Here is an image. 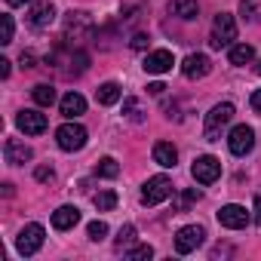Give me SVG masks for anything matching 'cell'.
<instances>
[{
    "instance_id": "obj_18",
    "label": "cell",
    "mask_w": 261,
    "mask_h": 261,
    "mask_svg": "<svg viewBox=\"0 0 261 261\" xmlns=\"http://www.w3.org/2000/svg\"><path fill=\"white\" fill-rule=\"evenodd\" d=\"M175 160H178L175 145H169V142H157V145H154V163H160V166L172 169V166H175Z\"/></svg>"
},
{
    "instance_id": "obj_39",
    "label": "cell",
    "mask_w": 261,
    "mask_h": 261,
    "mask_svg": "<svg viewBox=\"0 0 261 261\" xmlns=\"http://www.w3.org/2000/svg\"><path fill=\"white\" fill-rule=\"evenodd\" d=\"M10 7H25V4H31V0H7Z\"/></svg>"
},
{
    "instance_id": "obj_7",
    "label": "cell",
    "mask_w": 261,
    "mask_h": 261,
    "mask_svg": "<svg viewBox=\"0 0 261 261\" xmlns=\"http://www.w3.org/2000/svg\"><path fill=\"white\" fill-rule=\"evenodd\" d=\"M191 175H194L200 185H212V181L221 175V160H215L212 154H203V157H197V160H194Z\"/></svg>"
},
{
    "instance_id": "obj_8",
    "label": "cell",
    "mask_w": 261,
    "mask_h": 261,
    "mask_svg": "<svg viewBox=\"0 0 261 261\" xmlns=\"http://www.w3.org/2000/svg\"><path fill=\"white\" fill-rule=\"evenodd\" d=\"M92 19L86 16V13H68V19H65V40H86V37H92Z\"/></svg>"
},
{
    "instance_id": "obj_21",
    "label": "cell",
    "mask_w": 261,
    "mask_h": 261,
    "mask_svg": "<svg viewBox=\"0 0 261 261\" xmlns=\"http://www.w3.org/2000/svg\"><path fill=\"white\" fill-rule=\"evenodd\" d=\"M120 95H123V89H120L117 83H101V86L95 89V101H98V105H117Z\"/></svg>"
},
{
    "instance_id": "obj_26",
    "label": "cell",
    "mask_w": 261,
    "mask_h": 261,
    "mask_svg": "<svg viewBox=\"0 0 261 261\" xmlns=\"http://www.w3.org/2000/svg\"><path fill=\"white\" fill-rule=\"evenodd\" d=\"M133 243H136V227H133V224H123V227H120V233H117V252L129 249Z\"/></svg>"
},
{
    "instance_id": "obj_32",
    "label": "cell",
    "mask_w": 261,
    "mask_h": 261,
    "mask_svg": "<svg viewBox=\"0 0 261 261\" xmlns=\"http://www.w3.org/2000/svg\"><path fill=\"white\" fill-rule=\"evenodd\" d=\"M148 43H151L148 34H136V37H133V49H148Z\"/></svg>"
},
{
    "instance_id": "obj_3",
    "label": "cell",
    "mask_w": 261,
    "mask_h": 261,
    "mask_svg": "<svg viewBox=\"0 0 261 261\" xmlns=\"http://www.w3.org/2000/svg\"><path fill=\"white\" fill-rule=\"evenodd\" d=\"M237 40V22H233V16H227V13H218L215 16V22H212V49H221V46H230Z\"/></svg>"
},
{
    "instance_id": "obj_6",
    "label": "cell",
    "mask_w": 261,
    "mask_h": 261,
    "mask_svg": "<svg viewBox=\"0 0 261 261\" xmlns=\"http://www.w3.org/2000/svg\"><path fill=\"white\" fill-rule=\"evenodd\" d=\"M43 240H46V230H43L40 224H25V227L19 230L16 249H19L22 255H37L40 246H43Z\"/></svg>"
},
{
    "instance_id": "obj_11",
    "label": "cell",
    "mask_w": 261,
    "mask_h": 261,
    "mask_svg": "<svg viewBox=\"0 0 261 261\" xmlns=\"http://www.w3.org/2000/svg\"><path fill=\"white\" fill-rule=\"evenodd\" d=\"M16 126L22 129L25 136H40V133H46V114H40V111H19V117H16Z\"/></svg>"
},
{
    "instance_id": "obj_19",
    "label": "cell",
    "mask_w": 261,
    "mask_h": 261,
    "mask_svg": "<svg viewBox=\"0 0 261 261\" xmlns=\"http://www.w3.org/2000/svg\"><path fill=\"white\" fill-rule=\"evenodd\" d=\"M169 13L178 19H197L200 7H197V0H169Z\"/></svg>"
},
{
    "instance_id": "obj_37",
    "label": "cell",
    "mask_w": 261,
    "mask_h": 261,
    "mask_svg": "<svg viewBox=\"0 0 261 261\" xmlns=\"http://www.w3.org/2000/svg\"><path fill=\"white\" fill-rule=\"evenodd\" d=\"M34 65V56L31 53H22V68H31Z\"/></svg>"
},
{
    "instance_id": "obj_2",
    "label": "cell",
    "mask_w": 261,
    "mask_h": 261,
    "mask_svg": "<svg viewBox=\"0 0 261 261\" xmlns=\"http://www.w3.org/2000/svg\"><path fill=\"white\" fill-rule=\"evenodd\" d=\"M86 139H89V133H86L80 123H74V120L56 129V142H59L62 151H80L86 145Z\"/></svg>"
},
{
    "instance_id": "obj_22",
    "label": "cell",
    "mask_w": 261,
    "mask_h": 261,
    "mask_svg": "<svg viewBox=\"0 0 261 261\" xmlns=\"http://www.w3.org/2000/svg\"><path fill=\"white\" fill-rule=\"evenodd\" d=\"M197 200H200V191H197V188H191V191H181V194L175 197V203H172V212H175V215H181V212H188V209H191Z\"/></svg>"
},
{
    "instance_id": "obj_10",
    "label": "cell",
    "mask_w": 261,
    "mask_h": 261,
    "mask_svg": "<svg viewBox=\"0 0 261 261\" xmlns=\"http://www.w3.org/2000/svg\"><path fill=\"white\" fill-rule=\"evenodd\" d=\"M215 215H218V224H221V227H227V230H240V227H246V224H249V212H246L243 206H237V203L221 206Z\"/></svg>"
},
{
    "instance_id": "obj_30",
    "label": "cell",
    "mask_w": 261,
    "mask_h": 261,
    "mask_svg": "<svg viewBox=\"0 0 261 261\" xmlns=\"http://www.w3.org/2000/svg\"><path fill=\"white\" fill-rule=\"evenodd\" d=\"M240 13H243V19H255L258 16V0H243Z\"/></svg>"
},
{
    "instance_id": "obj_35",
    "label": "cell",
    "mask_w": 261,
    "mask_h": 261,
    "mask_svg": "<svg viewBox=\"0 0 261 261\" xmlns=\"http://www.w3.org/2000/svg\"><path fill=\"white\" fill-rule=\"evenodd\" d=\"M148 92H151V95H163V92H166V86H163V83H151V86H148Z\"/></svg>"
},
{
    "instance_id": "obj_20",
    "label": "cell",
    "mask_w": 261,
    "mask_h": 261,
    "mask_svg": "<svg viewBox=\"0 0 261 261\" xmlns=\"http://www.w3.org/2000/svg\"><path fill=\"white\" fill-rule=\"evenodd\" d=\"M227 59H230V65H237V68H243V65H249V62L255 59V49H252L249 43H237V46H230V53H227Z\"/></svg>"
},
{
    "instance_id": "obj_24",
    "label": "cell",
    "mask_w": 261,
    "mask_h": 261,
    "mask_svg": "<svg viewBox=\"0 0 261 261\" xmlns=\"http://www.w3.org/2000/svg\"><path fill=\"white\" fill-rule=\"evenodd\" d=\"M95 175H98V178H117V175H120V166H117V160H114V157H105V160H98V166H95Z\"/></svg>"
},
{
    "instance_id": "obj_4",
    "label": "cell",
    "mask_w": 261,
    "mask_h": 261,
    "mask_svg": "<svg viewBox=\"0 0 261 261\" xmlns=\"http://www.w3.org/2000/svg\"><path fill=\"white\" fill-rule=\"evenodd\" d=\"M169 197H172V181H169L166 175H154V178H148L145 188H142V203H145V206H157V203H163V200H169Z\"/></svg>"
},
{
    "instance_id": "obj_29",
    "label": "cell",
    "mask_w": 261,
    "mask_h": 261,
    "mask_svg": "<svg viewBox=\"0 0 261 261\" xmlns=\"http://www.w3.org/2000/svg\"><path fill=\"white\" fill-rule=\"evenodd\" d=\"M86 233H89V240H92V243H98V240H105V237H108V224H105V221H92V224L86 227Z\"/></svg>"
},
{
    "instance_id": "obj_9",
    "label": "cell",
    "mask_w": 261,
    "mask_h": 261,
    "mask_svg": "<svg viewBox=\"0 0 261 261\" xmlns=\"http://www.w3.org/2000/svg\"><path fill=\"white\" fill-rule=\"evenodd\" d=\"M203 237H206V230H203L200 224H188V227H181V230L175 233V252H178V255H191V252L203 243Z\"/></svg>"
},
{
    "instance_id": "obj_31",
    "label": "cell",
    "mask_w": 261,
    "mask_h": 261,
    "mask_svg": "<svg viewBox=\"0 0 261 261\" xmlns=\"http://www.w3.org/2000/svg\"><path fill=\"white\" fill-rule=\"evenodd\" d=\"M123 111L133 117V120H139V117H142V114H139V101H136V98H126V101H123Z\"/></svg>"
},
{
    "instance_id": "obj_25",
    "label": "cell",
    "mask_w": 261,
    "mask_h": 261,
    "mask_svg": "<svg viewBox=\"0 0 261 261\" xmlns=\"http://www.w3.org/2000/svg\"><path fill=\"white\" fill-rule=\"evenodd\" d=\"M92 203H95L98 212H111V209L117 206V194H114V191H98V194L92 197Z\"/></svg>"
},
{
    "instance_id": "obj_14",
    "label": "cell",
    "mask_w": 261,
    "mask_h": 261,
    "mask_svg": "<svg viewBox=\"0 0 261 261\" xmlns=\"http://www.w3.org/2000/svg\"><path fill=\"white\" fill-rule=\"evenodd\" d=\"M172 65H175V59H172L169 49H154V53L145 56V65L142 68L148 74H166V71H172Z\"/></svg>"
},
{
    "instance_id": "obj_12",
    "label": "cell",
    "mask_w": 261,
    "mask_h": 261,
    "mask_svg": "<svg viewBox=\"0 0 261 261\" xmlns=\"http://www.w3.org/2000/svg\"><path fill=\"white\" fill-rule=\"evenodd\" d=\"M212 71V62H209V56H203V53H191L185 62H181V74L188 77V80H200V77H206Z\"/></svg>"
},
{
    "instance_id": "obj_36",
    "label": "cell",
    "mask_w": 261,
    "mask_h": 261,
    "mask_svg": "<svg viewBox=\"0 0 261 261\" xmlns=\"http://www.w3.org/2000/svg\"><path fill=\"white\" fill-rule=\"evenodd\" d=\"M252 108H255V111H261V89H255V92H252Z\"/></svg>"
},
{
    "instance_id": "obj_17",
    "label": "cell",
    "mask_w": 261,
    "mask_h": 261,
    "mask_svg": "<svg viewBox=\"0 0 261 261\" xmlns=\"http://www.w3.org/2000/svg\"><path fill=\"white\" fill-rule=\"evenodd\" d=\"M59 108H62V114H65L68 120H74V117L86 114V98H83L80 92H68V95L59 101Z\"/></svg>"
},
{
    "instance_id": "obj_33",
    "label": "cell",
    "mask_w": 261,
    "mask_h": 261,
    "mask_svg": "<svg viewBox=\"0 0 261 261\" xmlns=\"http://www.w3.org/2000/svg\"><path fill=\"white\" fill-rule=\"evenodd\" d=\"M10 65H13L10 59H0V77H4V80L10 77Z\"/></svg>"
},
{
    "instance_id": "obj_40",
    "label": "cell",
    "mask_w": 261,
    "mask_h": 261,
    "mask_svg": "<svg viewBox=\"0 0 261 261\" xmlns=\"http://www.w3.org/2000/svg\"><path fill=\"white\" fill-rule=\"evenodd\" d=\"M258 74H261V62H258Z\"/></svg>"
},
{
    "instance_id": "obj_23",
    "label": "cell",
    "mask_w": 261,
    "mask_h": 261,
    "mask_svg": "<svg viewBox=\"0 0 261 261\" xmlns=\"http://www.w3.org/2000/svg\"><path fill=\"white\" fill-rule=\"evenodd\" d=\"M31 95H34V101H37L40 108H49V105L56 101V89H53L49 83H37V86L31 89Z\"/></svg>"
},
{
    "instance_id": "obj_16",
    "label": "cell",
    "mask_w": 261,
    "mask_h": 261,
    "mask_svg": "<svg viewBox=\"0 0 261 261\" xmlns=\"http://www.w3.org/2000/svg\"><path fill=\"white\" fill-rule=\"evenodd\" d=\"M77 221H80V209L77 206H59L53 212V227L56 230H71Z\"/></svg>"
},
{
    "instance_id": "obj_5",
    "label": "cell",
    "mask_w": 261,
    "mask_h": 261,
    "mask_svg": "<svg viewBox=\"0 0 261 261\" xmlns=\"http://www.w3.org/2000/svg\"><path fill=\"white\" fill-rule=\"evenodd\" d=\"M227 148H230V154L233 157H246L252 148H255V129L252 126H233L230 129V136H227Z\"/></svg>"
},
{
    "instance_id": "obj_38",
    "label": "cell",
    "mask_w": 261,
    "mask_h": 261,
    "mask_svg": "<svg viewBox=\"0 0 261 261\" xmlns=\"http://www.w3.org/2000/svg\"><path fill=\"white\" fill-rule=\"evenodd\" d=\"M255 221H258V224H261V194H258V197H255Z\"/></svg>"
},
{
    "instance_id": "obj_28",
    "label": "cell",
    "mask_w": 261,
    "mask_h": 261,
    "mask_svg": "<svg viewBox=\"0 0 261 261\" xmlns=\"http://www.w3.org/2000/svg\"><path fill=\"white\" fill-rule=\"evenodd\" d=\"M126 258L145 261V258H154V249H151V246H133V249H126Z\"/></svg>"
},
{
    "instance_id": "obj_13",
    "label": "cell",
    "mask_w": 261,
    "mask_h": 261,
    "mask_svg": "<svg viewBox=\"0 0 261 261\" xmlns=\"http://www.w3.org/2000/svg\"><path fill=\"white\" fill-rule=\"evenodd\" d=\"M53 22H56V7L49 4V0H40V4L31 7V13H28V25H31V28L43 31V28H49Z\"/></svg>"
},
{
    "instance_id": "obj_27",
    "label": "cell",
    "mask_w": 261,
    "mask_h": 261,
    "mask_svg": "<svg viewBox=\"0 0 261 261\" xmlns=\"http://www.w3.org/2000/svg\"><path fill=\"white\" fill-rule=\"evenodd\" d=\"M0 28H4V34H0V43H13V31H16V25H13V16H10V13L0 16Z\"/></svg>"
},
{
    "instance_id": "obj_1",
    "label": "cell",
    "mask_w": 261,
    "mask_h": 261,
    "mask_svg": "<svg viewBox=\"0 0 261 261\" xmlns=\"http://www.w3.org/2000/svg\"><path fill=\"white\" fill-rule=\"evenodd\" d=\"M230 120H233V105H230V101L215 105V108L206 114V126H203L206 142H218V139H221V133H224V126H227Z\"/></svg>"
},
{
    "instance_id": "obj_34",
    "label": "cell",
    "mask_w": 261,
    "mask_h": 261,
    "mask_svg": "<svg viewBox=\"0 0 261 261\" xmlns=\"http://www.w3.org/2000/svg\"><path fill=\"white\" fill-rule=\"evenodd\" d=\"M46 178H53V169L49 166H40L37 169V181H46Z\"/></svg>"
},
{
    "instance_id": "obj_15",
    "label": "cell",
    "mask_w": 261,
    "mask_h": 261,
    "mask_svg": "<svg viewBox=\"0 0 261 261\" xmlns=\"http://www.w3.org/2000/svg\"><path fill=\"white\" fill-rule=\"evenodd\" d=\"M4 157H7V163L22 166V163H28V160L34 157V151H31L28 145H22L19 139H7V142H4Z\"/></svg>"
}]
</instances>
